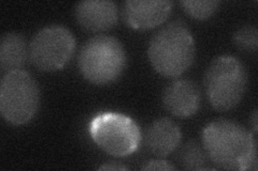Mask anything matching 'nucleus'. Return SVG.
<instances>
[{"mask_svg":"<svg viewBox=\"0 0 258 171\" xmlns=\"http://www.w3.org/2000/svg\"><path fill=\"white\" fill-rule=\"evenodd\" d=\"M206 153L213 164L226 170H257V145L251 131L232 120L220 119L203 131Z\"/></svg>","mask_w":258,"mask_h":171,"instance_id":"f257e3e1","label":"nucleus"},{"mask_svg":"<svg viewBox=\"0 0 258 171\" xmlns=\"http://www.w3.org/2000/svg\"><path fill=\"white\" fill-rule=\"evenodd\" d=\"M195 41L183 22L174 21L152 37L148 56L153 68L165 77H177L186 72L195 59Z\"/></svg>","mask_w":258,"mask_h":171,"instance_id":"f03ea898","label":"nucleus"},{"mask_svg":"<svg viewBox=\"0 0 258 171\" xmlns=\"http://www.w3.org/2000/svg\"><path fill=\"white\" fill-rule=\"evenodd\" d=\"M78 64L80 72L90 83L98 86L111 84L125 70V48L114 37L95 36L81 47Z\"/></svg>","mask_w":258,"mask_h":171,"instance_id":"7ed1b4c3","label":"nucleus"},{"mask_svg":"<svg viewBox=\"0 0 258 171\" xmlns=\"http://www.w3.org/2000/svg\"><path fill=\"white\" fill-rule=\"evenodd\" d=\"M246 85V69L236 57H216L206 71L205 87L208 100L219 111L235 108L243 99Z\"/></svg>","mask_w":258,"mask_h":171,"instance_id":"20e7f679","label":"nucleus"},{"mask_svg":"<svg viewBox=\"0 0 258 171\" xmlns=\"http://www.w3.org/2000/svg\"><path fill=\"white\" fill-rule=\"evenodd\" d=\"M93 141L101 150L115 157H125L139 149L142 135L137 122L126 115L104 111L90 122Z\"/></svg>","mask_w":258,"mask_h":171,"instance_id":"39448f33","label":"nucleus"},{"mask_svg":"<svg viewBox=\"0 0 258 171\" xmlns=\"http://www.w3.org/2000/svg\"><path fill=\"white\" fill-rule=\"evenodd\" d=\"M40 91L37 81L26 71H14L4 75L0 84V111L13 125L29 122L38 111Z\"/></svg>","mask_w":258,"mask_h":171,"instance_id":"423d86ee","label":"nucleus"},{"mask_svg":"<svg viewBox=\"0 0 258 171\" xmlns=\"http://www.w3.org/2000/svg\"><path fill=\"white\" fill-rule=\"evenodd\" d=\"M76 50L72 32L61 25L39 30L29 43V60L38 70L54 72L62 69Z\"/></svg>","mask_w":258,"mask_h":171,"instance_id":"0eeeda50","label":"nucleus"},{"mask_svg":"<svg viewBox=\"0 0 258 171\" xmlns=\"http://www.w3.org/2000/svg\"><path fill=\"white\" fill-rule=\"evenodd\" d=\"M172 6L170 0H127L122 18L129 27L147 30L163 24L170 15Z\"/></svg>","mask_w":258,"mask_h":171,"instance_id":"6e6552de","label":"nucleus"},{"mask_svg":"<svg viewBox=\"0 0 258 171\" xmlns=\"http://www.w3.org/2000/svg\"><path fill=\"white\" fill-rule=\"evenodd\" d=\"M163 104L169 112L176 117H190L200 108V89L191 80L176 79L165 88Z\"/></svg>","mask_w":258,"mask_h":171,"instance_id":"1a4fd4ad","label":"nucleus"},{"mask_svg":"<svg viewBox=\"0 0 258 171\" xmlns=\"http://www.w3.org/2000/svg\"><path fill=\"white\" fill-rule=\"evenodd\" d=\"M75 15L80 26L91 32H102L114 27L118 7L109 0H85L77 4Z\"/></svg>","mask_w":258,"mask_h":171,"instance_id":"9d476101","label":"nucleus"},{"mask_svg":"<svg viewBox=\"0 0 258 171\" xmlns=\"http://www.w3.org/2000/svg\"><path fill=\"white\" fill-rule=\"evenodd\" d=\"M181 139L180 126L169 118H159L153 121L145 135L148 149L160 158L171 154L180 145Z\"/></svg>","mask_w":258,"mask_h":171,"instance_id":"9b49d317","label":"nucleus"},{"mask_svg":"<svg viewBox=\"0 0 258 171\" xmlns=\"http://www.w3.org/2000/svg\"><path fill=\"white\" fill-rule=\"evenodd\" d=\"M29 58V47L23 35L8 32L0 40V69L4 74L20 71Z\"/></svg>","mask_w":258,"mask_h":171,"instance_id":"f8f14e48","label":"nucleus"},{"mask_svg":"<svg viewBox=\"0 0 258 171\" xmlns=\"http://www.w3.org/2000/svg\"><path fill=\"white\" fill-rule=\"evenodd\" d=\"M207 153L201 149L199 143L196 141H188L181 149L177 159L181 166L186 170H207L212 169L207 166L208 158Z\"/></svg>","mask_w":258,"mask_h":171,"instance_id":"ddd939ff","label":"nucleus"},{"mask_svg":"<svg viewBox=\"0 0 258 171\" xmlns=\"http://www.w3.org/2000/svg\"><path fill=\"white\" fill-rule=\"evenodd\" d=\"M184 11L196 20H208L219 10V0H184L181 2Z\"/></svg>","mask_w":258,"mask_h":171,"instance_id":"4468645a","label":"nucleus"},{"mask_svg":"<svg viewBox=\"0 0 258 171\" xmlns=\"http://www.w3.org/2000/svg\"><path fill=\"white\" fill-rule=\"evenodd\" d=\"M232 41L239 50L255 53L258 47V30L253 25H246L235 32Z\"/></svg>","mask_w":258,"mask_h":171,"instance_id":"2eb2a0df","label":"nucleus"},{"mask_svg":"<svg viewBox=\"0 0 258 171\" xmlns=\"http://www.w3.org/2000/svg\"><path fill=\"white\" fill-rule=\"evenodd\" d=\"M142 170H176V167L163 159H152L141 167Z\"/></svg>","mask_w":258,"mask_h":171,"instance_id":"dca6fc26","label":"nucleus"},{"mask_svg":"<svg viewBox=\"0 0 258 171\" xmlns=\"http://www.w3.org/2000/svg\"><path fill=\"white\" fill-rule=\"evenodd\" d=\"M99 170H127L128 168L119 164H104L98 168Z\"/></svg>","mask_w":258,"mask_h":171,"instance_id":"f3484780","label":"nucleus"},{"mask_svg":"<svg viewBox=\"0 0 258 171\" xmlns=\"http://www.w3.org/2000/svg\"><path fill=\"white\" fill-rule=\"evenodd\" d=\"M251 120H252V125H253V131H254V133L256 134L257 133V127H258V125H257V109H255L254 111H253V115H252V117H251Z\"/></svg>","mask_w":258,"mask_h":171,"instance_id":"a211bd4d","label":"nucleus"}]
</instances>
